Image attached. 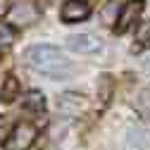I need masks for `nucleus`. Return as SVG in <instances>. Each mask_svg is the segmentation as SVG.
<instances>
[{
  "label": "nucleus",
  "mask_w": 150,
  "mask_h": 150,
  "mask_svg": "<svg viewBox=\"0 0 150 150\" xmlns=\"http://www.w3.org/2000/svg\"><path fill=\"white\" fill-rule=\"evenodd\" d=\"M24 60H26L29 67H33L36 71L48 74L52 79H67V74L71 71V62L52 45H31V48H26Z\"/></svg>",
  "instance_id": "nucleus-1"
},
{
  "label": "nucleus",
  "mask_w": 150,
  "mask_h": 150,
  "mask_svg": "<svg viewBox=\"0 0 150 150\" xmlns=\"http://www.w3.org/2000/svg\"><path fill=\"white\" fill-rule=\"evenodd\" d=\"M33 138H36V129L31 124H26V122L17 124L14 131L10 134V138H7V143H5V148L7 150H29Z\"/></svg>",
  "instance_id": "nucleus-2"
},
{
  "label": "nucleus",
  "mask_w": 150,
  "mask_h": 150,
  "mask_svg": "<svg viewBox=\"0 0 150 150\" xmlns=\"http://www.w3.org/2000/svg\"><path fill=\"white\" fill-rule=\"evenodd\" d=\"M57 110H60V115H64V117H76L79 112L86 110V98L81 96V93L67 91V93H62V96L57 98Z\"/></svg>",
  "instance_id": "nucleus-3"
},
{
  "label": "nucleus",
  "mask_w": 150,
  "mask_h": 150,
  "mask_svg": "<svg viewBox=\"0 0 150 150\" xmlns=\"http://www.w3.org/2000/svg\"><path fill=\"white\" fill-rule=\"evenodd\" d=\"M67 48L74 50V52L88 55V52H98V50L103 48V43H100L93 33H71L69 38H67Z\"/></svg>",
  "instance_id": "nucleus-4"
},
{
  "label": "nucleus",
  "mask_w": 150,
  "mask_h": 150,
  "mask_svg": "<svg viewBox=\"0 0 150 150\" xmlns=\"http://www.w3.org/2000/svg\"><path fill=\"white\" fill-rule=\"evenodd\" d=\"M143 12V0H129V3L122 7L119 19H117V33H126L131 26L136 24V19Z\"/></svg>",
  "instance_id": "nucleus-5"
},
{
  "label": "nucleus",
  "mask_w": 150,
  "mask_h": 150,
  "mask_svg": "<svg viewBox=\"0 0 150 150\" xmlns=\"http://www.w3.org/2000/svg\"><path fill=\"white\" fill-rule=\"evenodd\" d=\"M91 14V5L83 0H67L62 5V19L64 22H83Z\"/></svg>",
  "instance_id": "nucleus-6"
},
{
  "label": "nucleus",
  "mask_w": 150,
  "mask_h": 150,
  "mask_svg": "<svg viewBox=\"0 0 150 150\" xmlns=\"http://www.w3.org/2000/svg\"><path fill=\"white\" fill-rule=\"evenodd\" d=\"M33 19H38V10H36V5L29 3V0L19 3V5L12 10V22H14L17 26H26V24H31Z\"/></svg>",
  "instance_id": "nucleus-7"
},
{
  "label": "nucleus",
  "mask_w": 150,
  "mask_h": 150,
  "mask_svg": "<svg viewBox=\"0 0 150 150\" xmlns=\"http://www.w3.org/2000/svg\"><path fill=\"white\" fill-rule=\"evenodd\" d=\"M17 96H19V81H17V76H7L3 88H0V103L10 105Z\"/></svg>",
  "instance_id": "nucleus-8"
},
{
  "label": "nucleus",
  "mask_w": 150,
  "mask_h": 150,
  "mask_svg": "<svg viewBox=\"0 0 150 150\" xmlns=\"http://www.w3.org/2000/svg\"><path fill=\"white\" fill-rule=\"evenodd\" d=\"M126 145H129V150H145V145H148L145 131L141 126H131L126 134Z\"/></svg>",
  "instance_id": "nucleus-9"
},
{
  "label": "nucleus",
  "mask_w": 150,
  "mask_h": 150,
  "mask_svg": "<svg viewBox=\"0 0 150 150\" xmlns=\"http://www.w3.org/2000/svg\"><path fill=\"white\" fill-rule=\"evenodd\" d=\"M24 105H26L29 110L43 112V107H45V98H43V93H38V91H31L29 96L24 98Z\"/></svg>",
  "instance_id": "nucleus-10"
},
{
  "label": "nucleus",
  "mask_w": 150,
  "mask_h": 150,
  "mask_svg": "<svg viewBox=\"0 0 150 150\" xmlns=\"http://www.w3.org/2000/svg\"><path fill=\"white\" fill-rule=\"evenodd\" d=\"M138 112L143 117H150V86L138 96Z\"/></svg>",
  "instance_id": "nucleus-11"
},
{
  "label": "nucleus",
  "mask_w": 150,
  "mask_h": 150,
  "mask_svg": "<svg viewBox=\"0 0 150 150\" xmlns=\"http://www.w3.org/2000/svg\"><path fill=\"white\" fill-rule=\"evenodd\" d=\"M138 41L143 45H150V22H143L138 26Z\"/></svg>",
  "instance_id": "nucleus-12"
},
{
  "label": "nucleus",
  "mask_w": 150,
  "mask_h": 150,
  "mask_svg": "<svg viewBox=\"0 0 150 150\" xmlns=\"http://www.w3.org/2000/svg\"><path fill=\"white\" fill-rule=\"evenodd\" d=\"M7 136H10V122L0 117V143H3Z\"/></svg>",
  "instance_id": "nucleus-13"
},
{
  "label": "nucleus",
  "mask_w": 150,
  "mask_h": 150,
  "mask_svg": "<svg viewBox=\"0 0 150 150\" xmlns=\"http://www.w3.org/2000/svg\"><path fill=\"white\" fill-rule=\"evenodd\" d=\"M115 12H117V3H110V5L105 7V12H103V19L110 24V22H112V14H115Z\"/></svg>",
  "instance_id": "nucleus-14"
},
{
  "label": "nucleus",
  "mask_w": 150,
  "mask_h": 150,
  "mask_svg": "<svg viewBox=\"0 0 150 150\" xmlns=\"http://www.w3.org/2000/svg\"><path fill=\"white\" fill-rule=\"evenodd\" d=\"M10 12V0H0V19Z\"/></svg>",
  "instance_id": "nucleus-15"
},
{
  "label": "nucleus",
  "mask_w": 150,
  "mask_h": 150,
  "mask_svg": "<svg viewBox=\"0 0 150 150\" xmlns=\"http://www.w3.org/2000/svg\"><path fill=\"white\" fill-rule=\"evenodd\" d=\"M143 71H145V74H150V57H145V60H143Z\"/></svg>",
  "instance_id": "nucleus-16"
},
{
  "label": "nucleus",
  "mask_w": 150,
  "mask_h": 150,
  "mask_svg": "<svg viewBox=\"0 0 150 150\" xmlns=\"http://www.w3.org/2000/svg\"><path fill=\"white\" fill-rule=\"evenodd\" d=\"M83 3H88V5H91V3H96V0H83Z\"/></svg>",
  "instance_id": "nucleus-17"
}]
</instances>
